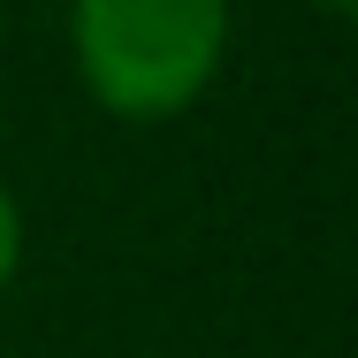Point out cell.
I'll list each match as a JSON object with an SVG mask.
<instances>
[{
	"mask_svg": "<svg viewBox=\"0 0 358 358\" xmlns=\"http://www.w3.org/2000/svg\"><path fill=\"white\" fill-rule=\"evenodd\" d=\"M229 46V0H76V62L99 107L176 115Z\"/></svg>",
	"mask_w": 358,
	"mask_h": 358,
	"instance_id": "6da1fadb",
	"label": "cell"
},
{
	"mask_svg": "<svg viewBox=\"0 0 358 358\" xmlns=\"http://www.w3.org/2000/svg\"><path fill=\"white\" fill-rule=\"evenodd\" d=\"M15 252H23V221H15V199L0 191V289H8V275H15Z\"/></svg>",
	"mask_w": 358,
	"mask_h": 358,
	"instance_id": "7a4b0ae2",
	"label": "cell"
},
{
	"mask_svg": "<svg viewBox=\"0 0 358 358\" xmlns=\"http://www.w3.org/2000/svg\"><path fill=\"white\" fill-rule=\"evenodd\" d=\"M313 8H320V15H351L358 0H313Z\"/></svg>",
	"mask_w": 358,
	"mask_h": 358,
	"instance_id": "3957f363",
	"label": "cell"
}]
</instances>
